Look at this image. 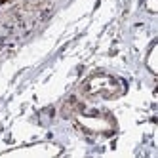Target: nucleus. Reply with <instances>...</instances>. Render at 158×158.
Masks as SVG:
<instances>
[{"mask_svg": "<svg viewBox=\"0 0 158 158\" xmlns=\"http://www.w3.org/2000/svg\"><path fill=\"white\" fill-rule=\"evenodd\" d=\"M156 52H158V48L152 46V50H151V53H149V59H147V65H149V69H151L152 73L158 71V69H156Z\"/></svg>", "mask_w": 158, "mask_h": 158, "instance_id": "nucleus-1", "label": "nucleus"}, {"mask_svg": "<svg viewBox=\"0 0 158 158\" xmlns=\"http://www.w3.org/2000/svg\"><path fill=\"white\" fill-rule=\"evenodd\" d=\"M147 8H149L151 10V12H156V0H149V2H147Z\"/></svg>", "mask_w": 158, "mask_h": 158, "instance_id": "nucleus-2", "label": "nucleus"}]
</instances>
